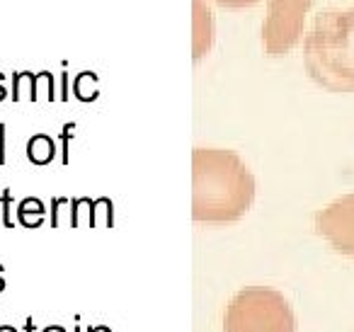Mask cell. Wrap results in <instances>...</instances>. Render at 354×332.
Masks as SVG:
<instances>
[{
    "instance_id": "e0dca14e",
    "label": "cell",
    "mask_w": 354,
    "mask_h": 332,
    "mask_svg": "<svg viewBox=\"0 0 354 332\" xmlns=\"http://www.w3.org/2000/svg\"><path fill=\"white\" fill-rule=\"evenodd\" d=\"M3 272H6V267H3V264H0V274H3Z\"/></svg>"
},
{
    "instance_id": "52a82bcc",
    "label": "cell",
    "mask_w": 354,
    "mask_h": 332,
    "mask_svg": "<svg viewBox=\"0 0 354 332\" xmlns=\"http://www.w3.org/2000/svg\"><path fill=\"white\" fill-rule=\"evenodd\" d=\"M44 204H41L39 199H35V196H30V199L20 201V206H17V221H20L25 228H39L41 223H44Z\"/></svg>"
},
{
    "instance_id": "6da1fadb",
    "label": "cell",
    "mask_w": 354,
    "mask_h": 332,
    "mask_svg": "<svg viewBox=\"0 0 354 332\" xmlns=\"http://www.w3.org/2000/svg\"><path fill=\"white\" fill-rule=\"evenodd\" d=\"M194 221L231 223L243 219L255 199V177L233 151L197 148L192 160Z\"/></svg>"
},
{
    "instance_id": "9c48e42d",
    "label": "cell",
    "mask_w": 354,
    "mask_h": 332,
    "mask_svg": "<svg viewBox=\"0 0 354 332\" xmlns=\"http://www.w3.org/2000/svg\"><path fill=\"white\" fill-rule=\"evenodd\" d=\"M3 225L6 228H12L15 225V219H12V192L3 190Z\"/></svg>"
},
{
    "instance_id": "5b68a950",
    "label": "cell",
    "mask_w": 354,
    "mask_h": 332,
    "mask_svg": "<svg viewBox=\"0 0 354 332\" xmlns=\"http://www.w3.org/2000/svg\"><path fill=\"white\" fill-rule=\"evenodd\" d=\"M318 233L347 259L354 262V194L330 201L315 214Z\"/></svg>"
},
{
    "instance_id": "3957f363",
    "label": "cell",
    "mask_w": 354,
    "mask_h": 332,
    "mask_svg": "<svg viewBox=\"0 0 354 332\" xmlns=\"http://www.w3.org/2000/svg\"><path fill=\"white\" fill-rule=\"evenodd\" d=\"M223 332H296V317L284 293L270 286H248L228 301Z\"/></svg>"
},
{
    "instance_id": "8fae6325",
    "label": "cell",
    "mask_w": 354,
    "mask_h": 332,
    "mask_svg": "<svg viewBox=\"0 0 354 332\" xmlns=\"http://www.w3.org/2000/svg\"><path fill=\"white\" fill-rule=\"evenodd\" d=\"M6 163V124H0V165Z\"/></svg>"
},
{
    "instance_id": "8992f818",
    "label": "cell",
    "mask_w": 354,
    "mask_h": 332,
    "mask_svg": "<svg viewBox=\"0 0 354 332\" xmlns=\"http://www.w3.org/2000/svg\"><path fill=\"white\" fill-rule=\"evenodd\" d=\"M56 156V146L54 141H51V136H46V133H37V136L30 138V143H27V158H30L35 165H46V163H51Z\"/></svg>"
},
{
    "instance_id": "ac0fdd59",
    "label": "cell",
    "mask_w": 354,
    "mask_h": 332,
    "mask_svg": "<svg viewBox=\"0 0 354 332\" xmlns=\"http://www.w3.org/2000/svg\"><path fill=\"white\" fill-rule=\"evenodd\" d=\"M73 332H80V327H75V330H73Z\"/></svg>"
},
{
    "instance_id": "4fadbf2b",
    "label": "cell",
    "mask_w": 354,
    "mask_h": 332,
    "mask_svg": "<svg viewBox=\"0 0 354 332\" xmlns=\"http://www.w3.org/2000/svg\"><path fill=\"white\" fill-rule=\"evenodd\" d=\"M44 332H66L61 325H49V327H44Z\"/></svg>"
},
{
    "instance_id": "9a60e30c",
    "label": "cell",
    "mask_w": 354,
    "mask_h": 332,
    "mask_svg": "<svg viewBox=\"0 0 354 332\" xmlns=\"http://www.w3.org/2000/svg\"><path fill=\"white\" fill-rule=\"evenodd\" d=\"M88 332H109V330H107V327H90Z\"/></svg>"
},
{
    "instance_id": "277c9868",
    "label": "cell",
    "mask_w": 354,
    "mask_h": 332,
    "mask_svg": "<svg viewBox=\"0 0 354 332\" xmlns=\"http://www.w3.org/2000/svg\"><path fill=\"white\" fill-rule=\"evenodd\" d=\"M310 0H270V10L262 27V42L270 54L279 56L296 46L304 32Z\"/></svg>"
},
{
    "instance_id": "7c38bea8",
    "label": "cell",
    "mask_w": 354,
    "mask_h": 332,
    "mask_svg": "<svg viewBox=\"0 0 354 332\" xmlns=\"http://www.w3.org/2000/svg\"><path fill=\"white\" fill-rule=\"evenodd\" d=\"M25 332H37L35 317H27V320H25Z\"/></svg>"
},
{
    "instance_id": "ba28073f",
    "label": "cell",
    "mask_w": 354,
    "mask_h": 332,
    "mask_svg": "<svg viewBox=\"0 0 354 332\" xmlns=\"http://www.w3.org/2000/svg\"><path fill=\"white\" fill-rule=\"evenodd\" d=\"M71 206V199H66V196H59V199L51 201V225L54 228H59L61 223H64V209H68Z\"/></svg>"
},
{
    "instance_id": "2e32d148",
    "label": "cell",
    "mask_w": 354,
    "mask_h": 332,
    "mask_svg": "<svg viewBox=\"0 0 354 332\" xmlns=\"http://www.w3.org/2000/svg\"><path fill=\"white\" fill-rule=\"evenodd\" d=\"M3 288H6V279L0 277V291H3Z\"/></svg>"
},
{
    "instance_id": "30bf717a",
    "label": "cell",
    "mask_w": 354,
    "mask_h": 332,
    "mask_svg": "<svg viewBox=\"0 0 354 332\" xmlns=\"http://www.w3.org/2000/svg\"><path fill=\"white\" fill-rule=\"evenodd\" d=\"M75 129V124H66L64 131H61V143H64V151H61V160L68 163V141H71V131Z\"/></svg>"
},
{
    "instance_id": "5bb4252c",
    "label": "cell",
    "mask_w": 354,
    "mask_h": 332,
    "mask_svg": "<svg viewBox=\"0 0 354 332\" xmlns=\"http://www.w3.org/2000/svg\"><path fill=\"white\" fill-rule=\"evenodd\" d=\"M0 332H20V330L12 327V325H0Z\"/></svg>"
},
{
    "instance_id": "7a4b0ae2",
    "label": "cell",
    "mask_w": 354,
    "mask_h": 332,
    "mask_svg": "<svg viewBox=\"0 0 354 332\" xmlns=\"http://www.w3.org/2000/svg\"><path fill=\"white\" fill-rule=\"evenodd\" d=\"M308 75L333 93H354V10L323 12L306 39Z\"/></svg>"
}]
</instances>
